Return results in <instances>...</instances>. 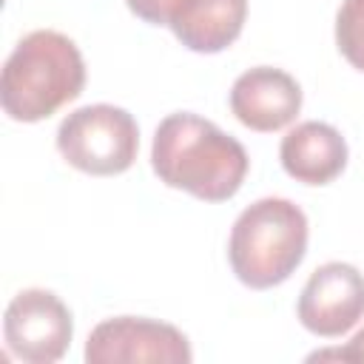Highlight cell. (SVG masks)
<instances>
[{
    "mask_svg": "<svg viewBox=\"0 0 364 364\" xmlns=\"http://www.w3.org/2000/svg\"><path fill=\"white\" fill-rule=\"evenodd\" d=\"M151 168L168 188L185 191L202 202H228L239 193L250 159L245 145L216 122L176 111L154 131Z\"/></svg>",
    "mask_w": 364,
    "mask_h": 364,
    "instance_id": "cell-1",
    "label": "cell"
},
{
    "mask_svg": "<svg viewBox=\"0 0 364 364\" xmlns=\"http://www.w3.org/2000/svg\"><path fill=\"white\" fill-rule=\"evenodd\" d=\"M85 60L77 43L54 28L28 31L6 57L0 105L14 122H40L82 94Z\"/></svg>",
    "mask_w": 364,
    "mask_h": 364,
    "instance_id": "cell-2",
    "label": "cell"
},
{
    "mask_svg": "<svg viewBox=\"0 0 364 364\" xmlns=\"http://www.w3.org/2000/svg\"><path fill=\"white\" fill-rule=\"evenodd\" d=\"M310 225L304 210L284 196H264L247 205L228 239L233 276L250 290H270L287 282L307 253Z\"/></svg>",
    "mask_w": 364,
    "mask_h": 364,
    "instance_id": "cell-3",
    "label": "cell"
},
{
    "mask_svg": "<svg viewBox=\"0 0 364 364\" xmlns=\"http://www.w3.org/2000/svg\"><path fill=\"white\" fill-rule=\"evenodd\" d=\"M57 151L71 168L88 176H117L136 159L139 128L136 119L119 105H82L60 122Z\"/></svg>",
    "mask_w": 364,
    "mask_h": 364,
    "instance_id": "cell-4",
    "label": "cell"
},
{
    "mask_svg": "<svg viewBox=\"0 0 364 364\" xmlns=\"http://www.w3.org/2000/svg\"><path fill=\"white\" fill-rule=\"evenodd\" d=\"M74 338V318L63 299L46 287L20 290L3 313L6 350L26 364H51L65 355Z\"/></svg>",
    "mask_w": 364,
    "mask_h": 364,
    "instance_id": "cell-5",
    "label": "cell"
},
{
    "mask_svg": "<svg viewBox=\"0 0 364 364\" xmlns=\"http://www.w3.org/2000/svg\"><path fill=\"white\" fill-rule=\"evenodd\" d=\"M88 364H191L193 350L188 336L156 318L145 316H117L100 321L85 341Z\"/></svg>",
    "mask_w": 364,
    "mask_h": 364,
    "instance_id": "cell-6",
    "label": "cell"
},
{
    "mask_svg": "<svg viewBox=\"0 0 364 364\" xmlns=\"http://www.w3.org/2000/svg\"><path fill=\"white\" fill-rule=\"evenodd\" d=\"M301 327L321 338H338L364 318V273L347 262H324L299 293Z\"/></svg>",
    "mask_w": 364,
    "mask_h": 364,
    "instance_id": "cell-7",
    "label": "cell"
},
{
    "mask_svg": "<svg viewBox=\"0 0 364 364\" xmlns=\"http://www.w3.org/2000/svg\"><path fill=\"white\" fill-rule=\"evenodd\" d=\"M233 117L259 134H273L296 122L301 111V85L282 68L253 65L230 85Z\"/></svg>",
    "mask_w": 364,
    "mask_h": 364,
    "instance_id": "cell-8",
    "label": "cell"
},
{
    "mask_svg": "<svg viewBox=\"0 0 364 364\" xmlns=\"http://www.w3.org/2000/svg\"><path fill=\"white\" fill-rule=\"evenodd\" d=\"M287 176L301 185H330L347 168V142L330 122L307 119L293 125L279 145Z\"/></svg>",
    "mask_w": 364,
    "mask_h": 364,
    "instance_id": "cell-9",
    "label": "cell"
},
{
    "mask_svg": "<svg viewBox=\"0 0 364 364\" xmlns=\"http://www.w3.org/2000/svg\"><path fill=\"white\" fill-rule=\"evenodd\" d=\"M247 20V0H179L168 28L196 54H219L233 46Z\"/></svg>",
    "mask_w": 364,
    "mask_h": 364,
    "instance_id": "cell-10",
    "label": "cell"
},
{
    "mask_svg": "<svg viewBox=\"0 0 364 364\" xmlns=\"http://www.w3.org/2000/svg\"><path fill=\"white\" fill-rule=\"evenodd\" d=\"M336 46L353 68L364 71V0H341L336 11Z\"/></svg>",
    "mask_w": 364,
    "mask_h": 364,
    "instance_id": "cell-11",
    "label": "cell"
},
{
    "mask_svg": "<svg viewBox=\"0 0 364 364\" xmlns=\"http://www.w3.org/2000/svg\"><path fill=\"white\" fill-rule=\"evenodd\" d=\"M176 3L179 0H125L131 14H136L142 23H151V26H168Z\"/></svg>",
    "mask_w": 364,
    "mask_h": 364,
    "instance_id": "cell-12",
    "label": "cell"
},
{
    "mask_svg": "<svg viewBox=\"0 0 364 364\" xmlns=\"http://www.w3.org/2000/svg\"><path fill=\"white\" fill-rule=\"evenodd\" d=\"M324 358H341V361H364V327L350 338L347 347H336V350H321L313 353L310 361H324Z\"/></svg>",
    "mask_w": 364,
    "mask_h": 364,
    "instance_id": "cell-13",
    "label": "cell"
}]
</instances>
